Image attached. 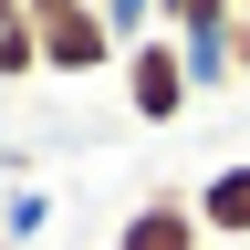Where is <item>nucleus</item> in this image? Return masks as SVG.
I'll list each match as a JSON object with an SVG mask.
<instances>
[{"instance_id":"obj_5","label":"nucleus","mask_w":250,"mask_h":250,"mask_svg":"<svg viewBox=\"0 0 250 250\" xmlns=\"http://www.w3.org/2000/svg\"><path fill=\"white\" fill-rule=\"evenodd\" d=\"M156 21H167L177 42H219V31L240 21V0H156Z\"/></svg>"},{"instance_id":"obj_9","label":"nucleus","mask_w":250,"mask_h":250,"mask_svg":"<svg viewBox=\"0 0 250 250\" xmlns=\"http://www.w3.org/2000/svg\"><path fill=\"white\" fill-rule=\"evenodd\" d=\"M229 83H250V11L229 21Z\"/></svg>"},{"instance_id":"obj_3","label":"nucleus","mask_w":250,"mask_h":250,"mask_svg":"<svg viewBox=\"0 0 250 250\" xmlns=\"http://www.w3.org/2000/svg\"><path fill=\"white\" fill-rule=\"evenodd\" d=\"M115 250H208V229H198V208H188V198H167V188H156V198L125 208Z\"/></svg>"},{"instance_id":"obj_2","label":"nucleus","mask_w":250,"mask_h":250,"mask_svg":"<svg viewBox=\"0 0 250 250\" xmlns=\"http://www.w3.org/2000/svg\"><path fill=\"white\" fill-rule=\"evenodd\" d=\"M115 73H125V104H136V125H177L188 104H198V73H188L177 31H146V42L125 52Z\"/></svg>"},{"instance_id":"obj_10","label":"nucleus","mask_w":250,"mask_h":250,"mask_svg":"<svg viewBox=\"0 0 250 250\" xmlns=\"http://www.w3.org/2000/svg\"><path fill=\"white\" fill-rule=\"evenodd\" d=\"M240 11H250V0H240Z\"/></svg>"},{"instance_id":"obj_8","label":"nucleus","mask_w":250,"mask_h":250,"mask_svg":"<svg viewBox=\"0 0 250 250\" xmlns=\"http://www.w3.org/2000/svg\"><path fill=\"white\" fill-rule=\"evenodd\" d=\"M42 219H52V198H42V188H21V198L0 208V240H42Z\"/></svg>"},{"instance_id":"obj_7","label":"nucleus","mask_w":250,"mask_h":250,"mask_svg":"<svg viewBox=\"0 0 250 250\" xmlns=\"http://www.w3.org/2000/svg\"><path fill=\"white\" fill-rule=\"evenodd\" d=\"M94 11H104V31H115V52H136L146 31H167V21H156V0H94Z\"/></svg>"},{"instance_id":"obj_4","label":"nucleus","mask_w":250,"mask_h":250,"mask_svg":"<svg viewBox=\"0 0 250 250\" xmlns=\"http://www.w3.org/2000/svg\"><path fill=\"white\" fill-rule=\"evenodd\" d=\"M188 208H198V229H208V240H250V156L208 167L198 188H188Z\"/></svg>"},{"instance_id":"obj_1","label":"nucleus","mask_w":250,"mask_h":250,"mask_svg":"<svg viewBox=\"0 0 250 250\" xmlns=\"http://www.w3.org/2000/svg\"><path fill=\"white\" fill-rule=\"evenodd\" d=\"M21 21L42 31V73H115V31H104V11H94V0H21Z\"/></svg>"},{"instance_id":"obj_6","label":"nucleus","mask_w":250,"mask_h":250,"mask_svg":"<svg viewBox=\"0 0 250 250\" xmlns=\"http://www.w3.org/2000/svg\"><path fill=\"white\" fill-rule=\"evenodd\" d=\"M21 73H42V31L11 11V21H0V83H21Z\"/></svg>"}]
</instances>
